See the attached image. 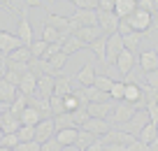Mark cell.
I'll return each instance as SVG.
<instances>
[{"mask_svg":"<svg viewBox=\"0 0 158 151\" xmlns=\"http://www.w3.org/2000/svg\"><path fill=\"white\" fill-rule=\"evenodd\" d=\"M14 151H42V144L40 142H19V146H16Z\"/></svg>","mask_w":158,"mask_h":151,"instance_id":"42","label":"cell"},{"mask_svg":"<svg viewBox=\"0 0 158 151\" xmlns=\"http://www.w3.org/2000/svg\"><path fill=\"white\" fill-rule=\"evenodd\" d=\"M86 44L81 42V40H77L74 37V35H70L68 40H65L63 42V47H60V51H63L65 56H72V54H77V51H81V49H84Z\"/></svg>","mask_w":158,"mask_h":151,"instance_id":"26","label":"cell"},{"mask_svg":"<svg viewBox=\"0 0 158 151\" xmlns=\"http://www.w3.org/2000/svg\"><path fill=\"white\" fill-rule=\"evenodd\" d=\"M81 130L91 132V135L95 137H105L109 130H112V123L107 121V119H98V116H89V121L81 126Z\"/></svg>","mask_w":158,"mask_h":151,"instance_id":"6","label":"cell"},{"mask_svg":"<svg viewBox=\"0 0 158 151\" xmlns=\"http://www.w3.org/2000/svg\"><path fill=\"white\" fill-rule=\"evenodd\" d=\"M116 0H98V10L100 12H114Z\"/></svg>","mask_w":158,"mask_h":151,"instance_id":"46","label":"cell"},{"mask_svg":"<svg viewBox=\"0 0 158 151\" xmlns=\"http://www.w3.org/2000/svg\"><path fill=\"white\" fill-rule=\"evenodd\" d=\"M23 5H26V10H28V7H40L42 0H23Z\"/></svg>","mask_w":158,"mask_h":151,"instance_id":"50","label":"cell"},{"mask_svg":"<svg viewBox=\"0 0 158 151\" xmlns=\"http://www.w3.org/2000/svg\"><path fill=\"white\" fill-rule=\"evenodd\" d=\"M116 33L121 35V37H126V35L133 33V28H130V23H128L126 19H121V21H118V30H116Z\"/></svg>","mask_w":158,"mask_h":151,"instance_id":"45","label":"cell"},{"mask_svg":"<svg viewBox=\"0 0 158 151\" xmlns=\"http://www.w3.org/2000/svg\"><path fill=\"white\" fill-rule=\"evenodd\" d=\"M126 21L130 23V28H133L135 33L144 35V33H149L151 26H153V14H149V12H144V10H135Z\"/></svg>","mask_w":158,"mask_h":151,"instance_id":"2","label":"cell"},{"mask_svg":"<svg viewBox=\"0 0 158 151\" xmlns=\"http://www.w3.org/2000/svg\"><path fill=\"white\" fill-rule=\"evenodd\" d=\"M19 47H26V44L19 40V35L7 33V30H2V28H0V54L10 56L12 51H16Z\"/></svg>","mask_w":158,"mask_h":151,"instance_id":"8","label":"cell"},{"mask_svg":"<svg viewBox=\"0 0 158 151\" xmlns=\"http://www.w3.org/2000/svg\"><path fill=\"white\" fill-rule=\"evenodd\" d=\"M135 114H137V107H135V105L126 103V100H118V103L114 105V112H112V116H109L107 121L114 123V126H126Z\"/></svg>","mask_w":158,"mask_h":151,"instance_id":"1","label":"cell"},{"mask_svg":"<svg viewBox=\"0 0 158 151\" xmlns=\"http://www.w3.org/2000/svg\"><path fill=\"white\" fill-rule=\"evenodd\" d=\"M144 82H147L149 88L158 91V70H153V72H147V74H144Z\"/></svg>","mask_w":158,"mask_h":151,"instance_id":"43","label":"cell"},{"mask_svg":"<svg viewBox=\"0 0 158 151\" xmlns=\"http://www.w3.org/2000/svg\"><path fill=\"white\" fill-rule=\"evenodd\" d=\"M0 79H5V72H2V70H0Z\"/></svg>","mask_w":158,"mask_h":151,"instance_id":"52","label":"cell"},{"mask_svg":"<svg viewBox=\"0 0 158 151\" xmlns=\"http://www.w3.org/2000/svg\"><path fill=\"white\" fill-rule=\"evenodd\" d=\"M126 103L135 105V107H147V98L142 93V86L139 84H133V82H126V95H123Z\"/></svg>","mask_w":158,"mask_h":151,"instance_id":"9","label":"cell"},{"mask_svg":"<svg viewBox=\"0 0 158 151\" xmlns=\"http://www.w3.org/2000/svg\"><path fill=\"white\" fill-rule=\"evenodd\" d=\"M19 91L23 93V95H33L35 91H37V74L35 72H26L23 77H21V82H19Z\"/></svg>","mask_w":158,"mask_h":151,"instance_id":"21","label":"cell"},{"mask_svg":"<svg viewBox=\"0 0 158 151\" xmlns=\"http://www.w3.org/2000/svg\"><path fill=\"white\" fill-rule=\"evenodd\" d=\"M156 137H158V132H156V126H153L151 121H147L142 126V130L137 132V140L142 142V144H147V146H151L153 142H156Z\"/></svg>","mask_w":158,"mask_h":151,"instance_id":"23","label":"cell"},{"mask_svg":"<svg viewBox=\"0 0 158 151\" xmlns=\"http://www.w3.org/2000/svg\"><path fill=\"white\" fill-rule=\"evenodd\" d=\"M70 116H72V121H74L77 128H81L86 121H89V112H86V107H79L77 112H70Z\"/></svg>","mask_w":158,"mask_h":151,"instance_id":"40","label":"cell"},{"mask_svg":"<svg viewBox=\"0 0 158 151\" xmlns=\"http://www.w3.org/2000/svg\"><path fill=\"white\" fill-rule=\"evenodd\" d=\"M28 107V95H23V93H16V98L12 100V105H10V114H14V116H21V112Z\"/></svg>","mask_w":158,"mask_h":151,"instance_id":"28","label":"cell"},{"mask_svg":"<svg viewBox=\"0 0 158 151\" xmlns=\"http://www.w3.org/2000/svg\"><path fill=\"white\" fill-rule=\"evenodd\" d=\"M72 35L77 40H81V42L89 47V44H93L95 40L102 37V30H100V26H81V28H77Z\"/></svg>","mask_w":158,"mask_h":151,"instance_id":"14","label":"cell"},{"mask_svg":"<svg viewBox=\"0 0 158 151\" xmlns=\"http://www.w3.org/2000/svg\"><path fill=\"white\" fill-rule=\"evenodd\" d=\"M21 126H37L40 121H42V119H44V114L40 112L37 107H33V105H28V107L23 109V112H21Z\"/></svg>","mask_w":158,"mask_h":151,"instance_id":"20","label":"cell"},{"mask_svg":"<svg viewBox=\"0 0 158 151\" xmlns=\"http://www.w3.org/2000/svg\"><path fill=\"white\" fill-rule=\"evenodd\" d=\"M126 49V44H123V37L118 33H114V35H109L107 37V65H114L116 63V58H118V54Z\"/></svg>","mask_w":158,"mask_h":151,"instance_id":"10","label":"cell"},{"mask_svg":"<svg viewBox=\"0 0 158 151\" xmlns=\"http://www.w3.org/2000/svg\"><path fill=\"white\" fill-rule=\"evenodd\" d=\"M16 35H19V40L26 44V47H30V42H33V26H30V21H28V16H26V12H23V16L19 19Z\"/></svg>","mask_w":158,"mask_h":151,"instance_id":"18","label":"cell"},{"mask_svg":"<svg viewBox=\"0 0 158 151\" xmlns=\"http://www.w3.org/2000/svg\"><path fill=\"white\" fill-rule=\"evenodd\" d=\"M47 26H51V28H56L63 37H70V35L74 33V26H72V19L70 16H63V14H54V12H49L47 14Z\"/></svg>","mask_w":158,"mask_h":151,"instance_id":"3","label":"cell"},{"mask_svg":"<svg viewBox=\"0 0 158 151\" xmlns=\"http://www.w3.org/2000/svg\"><path fill=\"white\" fill-rule=\"evenodd\" d=\"M0 140H2V130H0Z\"/></svg>","mask_w":158,"mask_h":151,"instance_id":"55","label":"cell"},{"mask_svg":"<svg viewBox=\"0 0 158 151\" xmlns=\"http://www.w3.org/2000/svg\"><path fill=\"white\" fill-rule=\"evenodd\" d=\"M112 84H114V77H109V74H98L93 86L98 88V91H102V93H109L112 91Z\"/></svg>","mask_w":158,"mask_h":151,"instance_id":"31","label":"cell"},{"mask_svg":"<svg viewBox=\"0 0 158 151\" xmlns=\"http://www.w3.org/2000/svg\"><path fill=\"white\" fill-rule=\"evenodd\" d=\"M21 128V119L14 116V114L5 112L2 114V132H16Z\"/></svg>","mask_w":158,"mask_h":151,"instance_id":"27","label":"cell"},{"mask_svg":"<svg viewBox=\"0 0 158 151\" xmlns=\"http://www.w3.org/2000/svg\"><path fill=\"white\" fill-rule=\"evenodd\" d=\"M47 47H49V44H47L42 37H40V40H33V42H30V54H33V58H42V56H44V51H47Z\"/></svg>","mask_w":158,"mask_h":151,"instance_id":"35","label":"cell"},{"mask_svg":"<svg viewBox=\"0 0 158 151\" xmlns=\"http://www.w3.org/2000/svg\"><path fill=\"white\" fill-rule=\"evenodd\" d=\"M114 100H105V103H89L86 105V112L89 116H98V119H109L114 112Z\"/></svg>","mask_w":158,"mask_h":151,"instance_id":"12","label":"cell"},{"mask_svg":"<svg viewBox=\"0 0 158 151\" xmlns=\"http://www.w3.org/2000/svg\"><path fill=\"white\" fill-rule=\"evenodd\" d=\"M144 114H147V121H151L153 126H156V123H158V103H156V100H147Z\"/></svg>","mask_w":158,"mask_h":151,"instance_id":"36","label":"cell"},{"mask_svg":"<svg viewBox=\"0 0 158 151\" xmlns=\"http://www.w3.org/2000/svg\"><path fill=\"white\" fill-rule=\"evenodd\" d=\"M7 61H16V63H28L33 61V54H30V47H19L16 51H12L10 56H7Z\"/></svg>","mask_w":158,"mask_h":151,"instance_id":"29","label":"cell"},{"mask_svg":"<svg viewBox=\"0 0 158 151\" xmlns=\"http://www.w3.org/2000/svg\"><path fill=\"white\" fill-rule=\"evenodd\" d=\"M84 151H105V144H102V140L98 137V140H95L93 144L89 146V149H84Z\"/></svg>","mask_w":158,"mask_h":151,"instance_id":"49","label":"cell"},{"mask_svg":"<svg viewBox=\"0 0 158 151\" xmlns=\"http://www.w3.org/2000/svg\"><path fill=\"white\" fill-rule=\"evenodd\" d=\"M72 91H74V77H68V74L56 77V82H54V95L65 98V95H72Z\"/></svg>","mask_w":158,"mask_h":151,"instance_id":"16","label":"cell"},{"mask_svg":"<svg viewBox=\"0 0 158 151\" xmlns=\"http://www.w3.org/2000/svg\"><path fill=\"white\" fill-rule=\"evenodd\" d=\"M49 109H51V116H60V114H65V103H63V98L51 95V98H49Z\"/></svg>","mask_w":158,"mask_h":151,"instance_id":"33","label":"cell"},{"mask_svg":"<svg viewBox=\"0 0 158 151\" xmlns=\"http://www.w3.org/2000/svg\"><path fill=\"white\" fill-rule=\"evenodd\" d=\"M16 137H19V142H33L35 140V126H21L16 130Z\"/></svg>","mask_w":158,"mask_h":151,"instance_id":"39","label":"cell"},{"mask_svg":"<svg viewBox=\"0 0 158 151\" xmlns=\"http://www.w3.org/2000/svg\"><path fill=\"white\" fill-rule=\"evenodd\" d=\"M63 103H65V112H77V109L81 107V103L77 100V95H74V93H72V95H65Z\"/></svg>","mask_w":158,"mask_h":151,"instance_id":"41","label":"cell"},{"mask_svg":"<svg viewBox=\"0 0 158 151\" xmlns=\"http://www.w3.org/2000/svg\"><path fill=\"white\" fill-rule=\"evenodd\" d=\"M16 93H19V88L14 86V84H10L7 79H0V103H10L16 98Z\"/></svg>","mask_w":158,"mask_h":151,"instance_id":"24","label":"cell"},{"mask_svg":"<svg viewBox=\"0 0 158 151\" xmlns=\"http://www.w3.org/2000/svg\"><path fill=\"white\" fill-rule=\"evenodd\" d=\"M54 121H56V130H63V128H77L74 121H72V116H70V112L60 114V116H54Z\"/></svg>","mask_w":158,"mask_h":151,"instance_id":"37","label":"cell"},{"mask_svg":"<svg viewBox=\"0 0 158 151\" xmlns=\"http://www.w3.org/2000/svg\"><path fill=\"white\" fill-rule=\"evenodd\" d=\"M153 51H156V56H158V44H156V47H153Z\"/></svg>","mask_w":158,"mask_h":151,"instance_id":"54","label":"cell"},{"mask_svg":"<svg viewBox=\"0 0 158 151\" xmlns=\"http://www.w3.org/2000/svg\"><path fill=\"white\" fill-rule=\"evenodd\" d=\"M135 61H137V56L133 54V51H128V49H123L121 54H118V58H116V70H118V74L121 77H128L130 74V70L135 68Z\"/></svg>","mask_w":158,"mask_h":151,"instance_id":"13","label":"cell"},{"mask_svg":"<svg viewBox=\"0 0 158 151\" xmlns=\"http://www.w3.org/2000/svg\"><path fill=\"white\" fill-rule=\"evenodd\" d=\"M77 135H79V128H63V130H56V142H58L63 149H68V146H74V142H77Z\"/></svg>","mask_w":158,"mask_h":151,"instance_id":"17","label":"cell"},{"mask_svg":"<svg viewBox=\"0 0 158 151\" xmlns=\"http://www.w3.org/2000/svg\"><path fill=\"white\" fill-rule=\"evenodd\" d=\"M95 140H98L95 135H91V132H86V130H81V128H79V135H77V142H74V146H77L79 151H84V149H89V146L93 144Z\"/></svg>","mask_w":158,"mask_h":151,"instance_id":"30","label":"cell"},{"mask_svg":"<svg viewBox=\"0 0 158 151\" xmlns=\"http://www.w3.org/2000/svg\"><path fill=\"white\" fill-rule=\"evenodd\" d=\"M135 10H137V2H135V0H116V5H114V14H116L118 19H128Z\"/></svg>","mask_w":158,"mask_h":151,"instance_id":"22","label":"cell"},{"mask_svg":"<svg viewBox=\"0 0 158 151\" xmlns=\"http://www.w3.org/2000/svg\"><path fill=\"white\" fill-rule=\"evenodd\" d=\"M137 10H144L149 14H156L153 12V0H137Z\"/></svg>","mask_w":158,"mask_h":151,"instance_id":"47","label":"cell"},{"mask_svg":"<svg viewBox=\"0 0 158 151\" xmlns=\"http://www.w3.org/2000/svg\"><path fill=\"white\" fill-rule=\"evenodd\" d=\"M105 151H128V146L121 142H109V144H105Z\"/></svg>","mask_w":158,"mask_h":151,"instance_id":"48","label":"cell"},{"mask_svg":"<svg viewBox=\"0 0 158 151\" xmlns=\"http://www.w3.org/2000/svg\"><path fill=\"white\" fill-rule=\"evenodd\" d=\"M0 151H14V149H2V146H0Z\"/></svg>","mask_w":158,"mask_h":151,"instance_id":"53","label":"cell"},{"mask_svg":"<svg viewBox=\"0 0 158 151\" xmlns=\"http://www.w3.org/2000/svg\"><path fill=\"white\" fill-rule=\"evenodd\" d=\"M42 151H63V146L56 142V137H51V140H47L44 144H42Z\"/></svg>","mask_w":158,"mask_h":151,"instance_id":"44","label":"cell"},{"mask_svg":"<svg viewBox=\"0 0 158 151\" xmlns=\"http://www.w3.org/2000/svg\"><path fill=\"white\" fill-rule=\"evenodd\" d=\"M95 77H98V72H95V68H93V63H84L81 65V70H79L77 74H74V82L79 84V86H93V82H95Z\"/></svg>","mask_w":158,"mask_h":151,"instance_id":"15","label":"cell"},{"mask_svg":"<svg viewBox=\"0 0 158 151\" xmlns=\"http://www.w3.org/2000/svg\"><path fill=\"white\" fill-rule=\"evenodd\" d=\"M54 135H56V121H54V116L42 119V121L35 126V142H40V144H44V142L51 140Z\"/></svg>","mask_w":158,"mask_h":151,"instance_id":"7","label":"cell"},{"mask_svg":"<svg viewBox=\"0 0 158 151\" xmlns=\"http://www.w3.org/2000/svg\"><path fill=\"white\" fill-rule=\"evenodd\" d=\"M70 19H72L74 30L81 26H98V10H74Z\"/></svg>","mask_w":158,"mask_h":151,"instance_id":"5","label":"cell"},{"mask_svg":"<svg viewBox=\"0 0 158 151\" xmlns=\"http://www.w3.org/2000/svg\"><path fill=\"white\" fill-rule=\"evenodd\" d=\"M54 82H56V77H51V74H37V91L30 98H44V100H49L54 95Z\"/></svg>","mask_w":158,"mask_h":151,"instance_id":"11","label":"cell"},{"mask_svg":"<svg viewBox=\"0 0 158 151\" xmlns=\"http://www.w3.org/2000/svg\"><path fill=\"white\" fill-rule=\"evenodd\" d=\"M0 146H2V149H16V146H19V137H16V132H2Z\"/></svg>","mask_w":158,"mask_h":151,"instance_id":"38","label":"cell"},{"mask_svg":"<svg viewBox=\"0 0 158 151\" xmlns=\"http://www.w3.org/2000/svg\"><path fill=\"white\" fill-rule=\"evenodd\" d=\"M137 63H139V68L144 70V74L147 72H153V70H158V56H156V51H142V54L137 56Z\"/></svg>","mask_w":158,"mask_h":151,"instance_id":"19","label":"cell"},{"mask_svg":"<svg viewBox=\"0 0 158 151\" xmlns=\"http://www.w3.org/2000/svg\"><path fill=\"white\" fill-rule=\"evenodd\" d=\"M123 95H126V82H116V79H114L112 91H109V98H112L114 103H118V100H123Z\"/></svg>","mask_w":158,"mask_h":151,"instance_id":"34","label":"cell"},{"mask_svg":"<svg viewBox=\"0 0 158 151\" xmlns=\"http://www.w3.org/2000/svg\"><path fill=\"white\" fill-rule=\"evenodd\" d=\"M156 132H158V123H156Z\"/></svg>","mask_w":158,"mask_h":151,"instance_id":"56","label":"cell"},{"mask_svg":"<svg viewBox=\"0 0 158 151\" xmlns=\"http://www.w3.org/2000/svg\"><path fill=\"white\" fill-rule=\"evenodd\" d=\"M118 21L121 19H118L114 12H100L98 10V26H100L105 37H109V35H114L118 30Z\"/></svg>","mask_w":158,"mask_h":151,"instance_id":"4","label":"cell"},{"mask_svg":"<svg viewBox=\"0 0 158 151\" xmlns=\"http://www.w3.org/2000/svg\"><path fill=\"white\" fill-rule=\"evenodd\" d=\"M89 47H91V51L95 54V58H98L102 65H107V37L102 35L100 40H95V42L89 44Z\"/></svg>","mask_w":158,"mask_h":151,"instance_id":"25","label":"cell"},{"mask_svg":"<svg viewBox=\"0 0 158 151\" xmlns=\"http://www.w3.org/2000/svg\"><path fill=\"white\" fill-rule=\"evenodd\" d=\"M142 40H144V35L133 30L130 35H126V37H123V44H126V49H128V51H133V54H135V49L139 47V42H142Z\"/></svg>","mask_w":158,"mask_h":151,"instance_id":"32","label":"cell"},{"mask_svg":"<svg viewBox=\"0 0 158 151\" xmlns=\"http://www.w3.org/2000/svg\"><path fill=\"white\" fill-rule=\"evenodd\" d=\"M153 12H158V0H153Z\"/></svg>","mask_w":158,"mask_h":151,"instance_id":"51","label":"cell"}]
</instances>
